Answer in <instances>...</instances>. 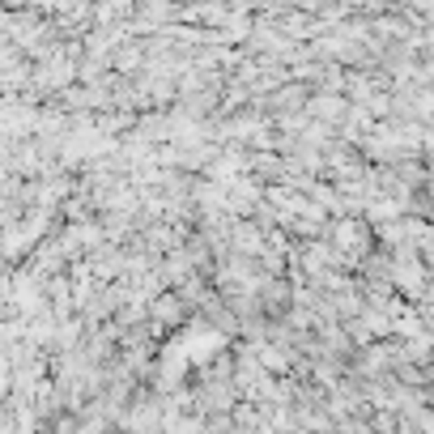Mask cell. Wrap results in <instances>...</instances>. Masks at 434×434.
Returning a JSON list of instances; mask_svg holds the SVG:
<instances>
[{
	"label": "cell",
	"instance_id": "1",
	"mask_svg": "<svg viewBox=\"0 0 434 434\" xmlns=\"http://www.w3.org/2000/svg\"><path fill=\"white\" fill-rule=\"evenodd\" d=\"M388 273H392V286L405 290V294H421V286H426V273H421V264H417V255H413V243L396 255V264L388 268Z\"/></svg>",
	"mask_w": 434,
	"mask_h": 434
},
{
	"label": "cell",
	"instance_id": "2",
	"mask_svg": "<svg viewBox=\"0 0 434 434\" xmlns=\"http://www.w3.org/2000/svg\"><path fill=\"white\" fill-rule=\"evenodd\" d=\"M337 247H354V251H362V247H366V230H362L358 222H341V226H337Z\"/></svg>",
	"mask_w": 434,
	"mask_h": 434
},
{
	"label": "cell",
	"instance_id": "3",
	"mask_svg": "<svg viewBox=\"0 0 434 434\" xmlns=\"http://www.w3.org/2000/svg\"><path fill=\"white\" fill-rule=\"evenodd\" d=\"M311 111L323 115V120H337V115L345 111V102H341L337 94H319V98H311Z\"/></svg>",
	"mask_w": 434,
	"mask_h": 434
},
{
	"label": "cell",
	"instance_id": "4",
	"mask_svg": "<svg viewBox=\"0 0 434 434\" xmlns=\"http://www.w3.org/2000/svg\"><path fill=\"white\" fill-rule=\"evenodd\" d=\"M153 319H162V323H175V319H179V298H175V294L158 298V302H153Z\"/></svg>",
	"mask_w": 434,
	"mask_h": 434
},
{
	"label": "cell",
	"instance_id": "5",
	"mask_svg": "<svg viewBox=\"0 0 434 434\" xmlns=\"http://www.w3.org/2000/svg\"><path fill=\"white\" fill-rule=\"evenodd\" d=\"M430 307H434V286H430Z\"/></svg>",
	"mask_w": 434,
	"mask_h": 434
}]
</instances>
